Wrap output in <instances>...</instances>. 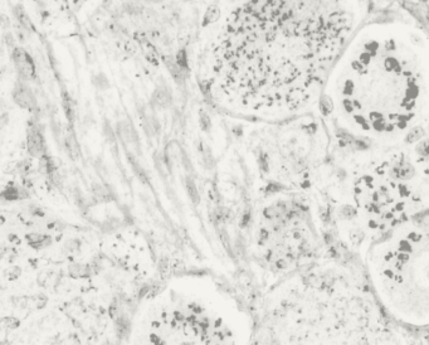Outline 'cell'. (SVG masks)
Wrapping results in <instances>:
<instances>
[{"mask_svg":"<svg viewBox=\"0 0 429 345\" xmlns=\"http://www.w3.org/2000/svg\"><path fill=\"white\" fill-rule=\"evenodd\" d=\"M13 61L19 75L24 80H32L35 75V66L32 57L23 48H15L13 51Z\"/></svg>","mask_w":429,"mask_h":345,"instance_id":"1","label":"cell"},{"mask_svg":"<svg viewBox=\"0 0 429 345\" xmlns=\"http://www.w3.org/2000/svg\"><path fill=\"white\" fill-rule=\"evenodd\" d=\"M27 145L28 151L34 158H42L46 153V144H44V137L40 134V131L37 127L32 126L28 128L27 135Z\"/></svg>","mask_w":429,"mask_h":345,"instance_id":"2","label":"cell"},{"mask_svg":"<svg viewBox=\"0 0 429 345\" xmlns=\"http://www.w3.org/2000/svg\"><path fill=\"white\" fill-rule=\"evenodd\" d=\"M13 99L15 101V104L18 105L21 109H25V110L33 111L34 109H37V99L33 95L32 90L29 87L24 85H19L14 89L13 92Z\"/></svg>","mask_w":429,"mask_h":345,"instance_id":"3","label":"cell"},{"mask_svg":"<svg viewBox=\"0 0 429 345\" xmlns=\"http://www.w3.org/2000/svg\"><path fill=\"white\" fill-rule=\"evenodd\" d=\"M117 131L121 140L125 142L126 146H130L132 147V149L133 147H137V136L130 122H127V121H121V122L118 123Z\"/></svg>","mask_w":429,"mask_h":345,"instance_id":"4","label":"cell"},{"mask_svg":"<svg viewBox=\"0 0 429 345\" xmlns=\"http://www.w3.org/2000/svg\"><path fill=\"white\" fill-rule=\"evenodd\" d=\"M64 145H66V149L70 154V156L72 159H78L81 155V150L80 145H78L77 137H76L73 130L68 128L64 134Z\"/></svg>","mask_w":429,"mask_h":345,"instance_id":"5","label":"cell"},{"mask_svg":"<svg viewBox=\"0 0 429 345\" xmlns=\"http://www.w3.org/2000/svg\"><path fill=\"white\" fill-rule=\"evenodd\" d=\"M28 243L34 248H44L52 242V238L49 235L39 234V233H32V234L27 235Z\"/></svg>","mask_w":429,"mask_h":345,"instance_id":"6","label":"cell"},{"mask_svg":"<svg viewBox=\"0 0 429 345\" xmlns=\"http://www.w3.org/2000/svg\"><path fill=\"white\" fill-rule=\"evenodd\" d=\"M170 95L164 89H157L152 95V102L159 107H166L170 104Z\"/></svg>","mask_w":429,"mask_h":345,"instance_id":"7","label":"cell"},{"mask_svg":"<svg viewBox=\"0 0 429 345\" xmlns=\"http://www.w3.org/2000/svg\"><path fill=\"white\" fill-rule=\"evenodd\" d=\"M94 194L95 197L101 202H109L112 199L109 190L107 189L105 185H101V184L94 185Z\"/></svg>","mask_w":429,"mask_h":345,"instance_id":"8","label":"cell"},{"mask_svg":"<svg viewBox=\"0 0 429 345\" xmlns=\"http://www.w3.org/2000/svg\"><path fill=\"white\" fill-rule=\"evenodd\" d=\"M166 66L169 67V70H170L171 76L174 77V80L176 81V82H182L183 81V72H182V68L179 67L178 64H176V62L171 61V58L166 59Z\"/></svg>","mask_w":429,"mask_h":345,"instance_id":"9","label":"cell"},{"mask_svg":"<svg viewBox=\"0 0 429 345\" xmlns=\"http://www.w3.org/2000/svg\"><path fill=\"white\" fill-rule=\"evenodd\" d=\"M20 192L21 190L18 189V188L10 187L3 193V197L6 199V201H15V199H21L23 198V196H21Z\"/></svg>","mask_w":429,"mask_h":345,"instance_id":"10","label":"cell"},{"mask_svg":"<svg viewBox=\"0 0 429 345\" xmlns=\"http://www.w3.org/2000/svg\"><path fill=\"white\" fill-rule=\"evenodd\" d=\"M140 43H141V47L142 49H144L145 52V56H146L147 59H150L151 62H154V63H156V59H155V49L154 47L150 44L147 40H140Z\"/></svg>","mask_w":429,"mask_h":345,"instance_id":"11","label":"cell"},{"mask_svg":"<svg viewBox=\"0 0 429 345\" xmlns=\"http://www.w3.org/2000/svg\"><path fill=\"white\" fill-rule=\"evenodd\" d=\"M187 188H188V193H189L190 198H192V201L194 202V204H197L198 202H199V194H198V189L197 187H195V184L193 183V180L188 179L187 180Z\"/></svg>","mask_w":429,"mask_h":345,"instance_id":"12","label":"cell"},{"mask_svg":"<svg viewBox=\"0 0 429 345\" xmlns=\"http://www.w3.org/2000/svg\"><path fill=\"white\" fill-rule=\"evenodd\" d=\"M412 171L413 170H412V168L408 164H403V165H400L399 168H398L397 177L400 178V179H408L412 175Z\"/></svg>","mask_w":429,"mask_h":345,"instance_id":"13","label":"cell"},{"mask_svg":"<svg viewBox=\"0 0 429 345\" xmlns=\"http://www.w3.org/2000/svg\"><path fill=\"white\" fill-rule=\"evenodd\" d=\"M218 18L219 10L215 6H211V8L208 9V11H207L206 16H204V21H206V23H213V21H215Z\"/></svg>","mask_w":429,"mask_h":345,"instance_id":"14","label":"cell"},{"mask_svg":"<svg viewBox=\"0 0 429 345\" xmlns=\"http://www.w3.org/2000/svg\"><path fill=\"white\" fill-rule=\"evenodd\" d=\"M88 273L87 266L82 265H73L71 267V275H73L75 277H81V276H86Z\"/></svg>","mask_w":429,"mask_h":345,"instance_id":"15","label":"cell"},{"mask_svg":"<svg viewBox=\"0 0 429 345\" xmlns=\"http://www.w3.org/2000/svg\"><path fill=\"white\" fill-rule=\"evenodd\" d=\"M320 109H321V113L330 114L333 109L331 100L327 99V97H323V99L321 100V102H320Z\"/></svg>","mask_w":429,"mask_h":345,"instance_id":"16","label":"cell"},{"mask_svg":"<svg viewBox=\"0 0 429 345\" xmlns=\"http://www.w3.org/2000/svg\"><path fill=\"white\" fill-rule=\"evenodd\" d=\"M188 58H187V54H185V51H180L178 53V56H176V64H178L179 67L185 68L188 66Z\"/></svg>","mask_w":429,"mask_h":345,"instance_id":"17","label":"cell"},{"mask_svg":"<svg viewBox=\"0 0 429 345\" xmlns=\"http://www.w3.org/2000/svg\"><path fill=\"white\" fill-rule=\"evenodd\" d=\"M422 135V130L421 128H413V130H411L408 134V137H407V140H408L409 142H416L417 140H419V137H421Z\"/></svg>","mask_w":429,"mask_h":345,"instance_id":"18","label":"cell"},{"mask_svg":"<svg viewBox=\"0 0 429 345\" xmlns=\"http://www.w3.org/2000/svg\"><path fill=\"white\" fill-rule=\"evenodd\" d=\"M200 126H202L203 130H209V127H211V121H209V117L206 115L204 113L200 114Z\"/></svg>","mask_w":429,"mask_h":345,"instance_id":"19","label":"cell"},{"mask_svg":"<svg viewBox=\"0 0 429 345\" xmlns=\"http://www.w3.org/2000/svg\"><path fill=\"white\" fill-rule=\"evenodd\" d=\"M259 168H261V170L263 171V173H267V171H268V163H267L264 155H262L261 158H259Z\"/></svg>","mask_w":429,"mask_h":345,"instance_id":"20","label":"cell"},{"mask_svg":"<svg viewBox=\"0 0 429 345\" xmlns=\"http://www.w3.org/2000/svg\"><path fill=\"white\" fill-rule=\"evenodd\" d=\"M281 189H282V187L275 184V183H271V184L267 187V190H268V192H278V190H281Z\"/></svg>","mask_w":429,"mask_h":345,"instance_id":"21","label":"cell"},{"mask_svg":"<svg viewBox=\"0 0 429 345\" xmlns=\"http://www.w3.org/2000/svg\"><path fill=\"white\" fill-rule=\"evenodd\" d=\"M418 151L422 155H427V142H423V144L418 147Z\"/></svg>","mask_w":429,"mask_h":345,"instance_id":"22","label":"cell"},{"mask_svg":"<svg viewBox=\"0 0 429 345\" xmlns=\"http://www.w3.org/2000/svg\"><path fill=\"white\" fill-rule=\"evenodd\" d=\"M248 221H249V214L245 213V214H244V217H243V220H242V227H244V226L247 225Z\"/></svg>","mask_w":429,"mask_h":345,"instance_id":"23","label":"cell"},{"mask_svg":"<svg viewBox=\"0 0 429 345\" xmlns=\"http://www.w3.org/2000/svg\"><path fill=\"white\" fill-rule=\"evenodd\" d=\"M356 146L359 147V149H366V145L364 144L363 141H357L356 142Z\"/></svg>","mask_w":429,"mask_h":345,"instance_id":"24","label":"cell"}]
</instances>
